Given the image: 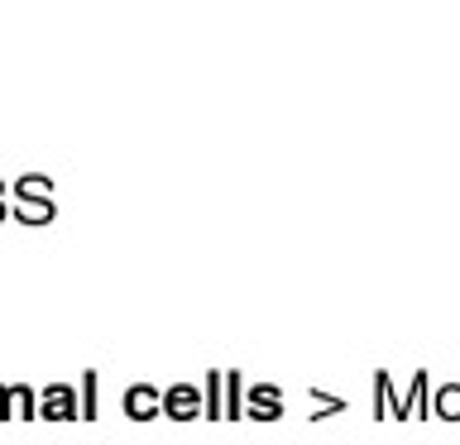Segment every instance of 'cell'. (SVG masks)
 <instances>
[{"instance_id":"cell-1","label":"cell","mask_w":460,"mask_h":445,"mask_svg":"<svg viewBox=\"0 0 460 445\" xmlns=\"http://www.w3.org/2000/svg\"><path fill=\"white\" fill-rule=\"evenodd\" d=\"M279 416H283V388L279 383H250L244 388V422L269 426V422H279Z\"/></svg>"},{"instance_id":"cell-2","label":"cell","mask_w":460,"mask_h":445,"mask_svg":"<svg viewBox=\"0 0 460 445\" xmlns=\"http://www.w3.org/2000/svg\"><path fill=\"white\" fill-rule=\"evenodd\" d=\"M39 422H82L77 388L72 383H49L39 393Z\"/></svg>"},{"instance_id":"cell-3","label":"cell","mask_w":460,"mask_h":445,"mask_svg":"<svg viewBox=\"0 0 460 445\" xmlns=\"http://www.w3.org/2000/svg\"><path fill=\"white\" fill-rule=\"evenodd\" d=\"M120 407L129 422H154V416H164V388H154V383H129L125 388V397H120Z\"/></svg>"},{"instance_id":"cell-4","label":"cell","mask_w":460,"mask_h":445,"mask_svg":"<svg viewBox=\"0 0 460 445\" xmlns=\"http://www.w3.org/2000/svg\"><path fill=\"white\" fill-rule=\"evenodd\" d=\"M164 416L168 422H197L201 416V383H168L164 388Z\"/></svg>"},{"instance_id":"cell-5","label":"cell","mask_w":460,"mask_h":445,"mask_svg":"<svg viewBox=\"0 0 460 445\" xmlns=\"http://www.w3.org/2000/svg\"><path fill=\"white\" fill-rule=\"evenodd\" d=\"M431 373L427 369H417L412 373V383H408V393H402L398 402V412H394V422H412V416H431Z\"/></svg>"},{"instance_id":"cell-6","label":"cell","mask_w":460,"mask_h":445,"mask_svg":"<svg viewBox=\"0 0 460 445\" xmlns=\"http://www.w3.org/2000/svg\"><path fill=\"white\" fill-rule=\"evenodd\" d=\"M0 422H39V393L29 383H10L0 402Z\"/></svg>"},{"instance_id":"cell-7","label":"cell","mask_w":460,"mask_h":445,"mask_svg":"<svg viewBox=\"0 0 460 445\" xmlns=\"http://www.w3.org/2000/svg\"><path fill=\"white\" fill-rule=\"evenodd\" d=\"M201 416L207 422H226V369H211L201 379Z\"/></svg>"},{"instance_id":"cell-8","label":"cell","mask_w":460,"mask_h":445,"mask_svg":"<svg viewBox=\"0 0 460 445\" xmlns=\"http://www.w3.org/2000/svg\"><path fill=\"white\" fill-rule=\"evenodd\" d=\"M398 402H402V393H398L394 373H388V369H374V416H379V422H384V412L394 416Z\"/></svg>"},{"instance_id":"cell-9","label":"cell","mask_w":460,"mask_h":445,"mask_svg":"<svg viewBox=\"0 0 460 445\" xmlns=\"http://www.w3.org/2000/svg\"><path fill=\"white\" fill-rule=\"evenodd\" d=\"M350 402L341 393H326V388H307V422H326V416H341Z\"/></svg>"},{"instance_id":"cell-10","label":"cell","mask_w":460,"mask_h":445,"mask_svg":"<svg viewBox=\"0 0 460 445\" xmlns=\"http://www.w3.org/2000/svg\"><path fill=\"white\" fill-rule=\"evenodd\" d=\"M77 407H82V422H96L101 416V373L86 369L82 383H77Z\"/></svg>"},{"instance_id":"cell-11","label":"cell","mask_w":460,"mask_h":445,"mask_svg":"<svg viewBox=\"0 0 460 445\" xmlns=\"http://www.w3.org/2000/svg\"><path fill=\"white\" fill-rule=\"evenodd\" d=\"M10 215L20 225H49L53 215H58V201L49 196V201H10Z\"/></svg>"},{"instance_id":"cell-12","label":"cell","mask_w":460,"mask_h":445,"mask_svg":"<svg viewBox=\"0 0 460 445\" xmlns=\"http://www.w3.org/2000/svg\"><path fill=\"white\" fill-rule=\"evenodd\" d=\"M431 416H441V422H460V383L431 388Z\"/></svg>"},{"instance_id":"cell-13","label":"cell","mask_w":460,"mask_h":445,"mask_svg":"<svg viewBox=\"0 0 460 445\" xmlns=\"http://www.w3.org/2000/svg\"><path fill=\"white\" fill-rule=\"evenodd\" d=\"M244 373L240 369H226V422H244Z\"/></svg>"},{"instance_id":"cell-14","label":"cell","mask_w":460,"mask_h":445,"mask_svg":"<svg viewBox=\"0 0 460 445\" xmlns=\"http://www.w3.org/2000/svg\"><path fill=\"white\" fill-rule=\"evenodd\" d=\"M53 196V182L39 178V172H24L20 182H14V201H49Z\"/></svg>"},{"instance_id":"cell-15","label":"cell","mask_w":460,"mask_h":445,"mask_svg":"<svg viewBox=\"0 0 460 445\" xmlns=\"http://www.w3.org/2000/svg\"><path fill=\"white\" fill-rule=\"evenodd\" d=\"M0 221H10V201H0Z\"/></svg>"},{"instance_id":"cell-16","label":"cell","mask_w":460,"mask_h":445,"mask_svg":"<svg viewBox=\"0 0 460 445\" xmlns=\"http://www.w3.org/2000/svg\"><path fill=\"white\" fill-rule=\"evenodd\" d=\"M0 201H5V182H0Z\"/></svg>"},{"instance_id":"cell-17","label":"cell","mask_w":460,"mask_h":445,"mask_svg":"<svg viewBox=\"0 0 460 445\" xmlns=\"http://www.w3.org/2000/svg\"><path fill=\"white\" fill-rule=\"evenodd\" d=\"M0 402H5V383H0Z\"/></svg>"}]
</instances>
